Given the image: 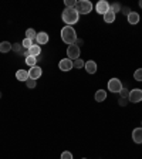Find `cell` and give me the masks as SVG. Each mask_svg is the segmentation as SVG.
<instances>
[{
	"label": "cell",
	"instance_id": "13",
	"mask_svg": "<svg viewBox=\"0 0 142 159\" xmlns=\"http://www.w3.org/2000/svg\"><path fill=\"white\" fill-rule=\"evenodd\" d=\"M132 139L135 143H142V128H135L132 131Z\"/></svg>",
	"mask_w": 142,
	"mask_h": 159
},
{
	"label": "cell",
	"instance_id": "32",
	"mask_svg": "<svg viewBox=\"0 0 142 159\" xmlns=\"http://www.w3.org/2000/svg\"><path fill=\"white\" fill-rule=\"evenodd\" d=\"M74 44H76V46H77V47H80V46H83V44H84L83 39H77V40H76V43H74Z\"/></svg>",
	"mask_w": 142,
	"mask_h": 159
},
{
	"label": "cell",
	"instance_id": "22",
	"mask_svg": "<svg viewBox=\"0 0 142 159\" xmlns=\"http://www.w3.org/2000/svg\"><path fill=\"white\" fill-rule=\"evenodd\" d=\"M121 4L119 3H112V4H109V10L112 11V13H118V11H121Z\"/></svg>",
	"mask_w": 142,
	"mask_h": 159
},
{
	"label": "cell",
	"instance_id": "26",
	"mask_svg": "<svg viewBox=\"0 0 142 159\" xmlns=\"http://www.w3.org/2000/svg\"><path fill=\"white\" fill-rule=\"evenodd\" d=\"M119 95H121V98H128V97H129L128 88H124V87H122V89L119 91Z\"/></svg>",
	"mask_w": 142,
	"mask_h": 159
},
{
	"label": "cell",
	"instance_id": "10",
	"mask_svg": "<svg viewBox=\"0 0 142 159\" xmlns=\"http://www.w3.org/2000/svg\"><path fill=\"white\" fill-rule=\"evenodd\" d=\"M58 68L61 70V71H70L71 68H74L73 61H71L70 58H63V60H60Z\"/></svg>",
	"mask_w": 142,
	"mask_h": 159
},
{
	"label": "cell",
	"instance_id": "28",
	"mask_svg": "<svg viewBox=\"0 0 142 159\" xmlns=\"http://www.w3.org/2000/svg\"><path fill=\"white\" fill-rule=\"evenodd\" d=\"M61 159H73V153L68 152V151H64L61 153Z\"/></svg>",
	"mask_w": 142,
	"mask_h": 159
},
{
	"label": "cell",
	"instance_id": "5",
	"mask_svg": "<svg viewBox=\"0 0 142 159\" xmlns=\"http://www.w3.org/2000/svg\"><path fill=\"white\" fill-rule=\"evenodd\" d=\"M128 99H129V102H134V104L141 102L142 101V89H139V88L131 89V91H129Z\"/></svg>",
	"mask_w": 142,
	"mask_h": 159
},
{
	"label": "cell",
	"instance_id": "12",
	"mask_svg": "<svg viewBox=\"0 0 142 159\" xmlns=\"http://www.w3.org/2000/svg\"><path fill=\"white\" fill-rule=\"evenodd\" d=\"M27 53H29V56L39 57L40 54H41V47H40L39 44H33V46H31L29 50H27Z\"/></svg>",
	"mask_w": 142,
	"mask_h": 159
},
{
	"label": "cell",
	"instance_id": "3",
	"mask_svg": "<svg viewBox=\"0 0 142 159\" xmlns=\"http://www.w3.org/2000/svg\"><path fill=\"white\" fill-rule=\"evenodd\" d=\"M76 10L78 11V14H88L93 10V3L89 0H81L77 2L76 4Z\"/></svg>",
	"mask_w": 142,
	"mask_h": 159
},
{
	"label": "cell",
	"instance_id": "35",
	"mask_svg": "<svg viewBox=\"0 0 142 159\" xmlns=\"http://www.w3.org/2000/svg\"><path fill=\"white\" fill-rule=\"evenodd\" d=\"M83 159H87V158H83Z\"/></svg>",
	"mask_w": 142,
	"mask_h": 159
},
{
	"label": "cell",
	"instance_id": "31",
	"mask_svg": "<svg viewBox=\"0 0 142 159\" xmlns=\"http://www.w3.org/2000/svg\"><path fill=\"white\" fill-rule=\"evenodd\" d=\"M128 101H129L128 98H119L118 102H119V105H121V107H125L126 104H128Z\"/></svg>",
	"mask_w": 142,
	"mask_h": 159
},
{
	"label": "cell",
	"instance_id": "14",
	"mask_svg": "<svg viewBox=\"0 0 142 159\" xmlns=\"http://www.w3.org/2000/svg\"><path fill=\"white\" fill-rule=\"evenodd\" d=\"M16 78L19 80V81H24V83H26L27 80H29V71H26V70H19L16 73Z\"/></svg>",
	"mask_w": 142,
	"mask_h": 159
},
{
	"label": "cell",
	"instance_id": "4",
	"mask_svg": "<svg viewBox=\"0 0 142 159\" xmlns=\"http://www.w3.org/2000/svg\"><path fill=\"white\" fill-rule=\"evenodd\" d=\"M122 89V83H121V80L118 78H111L108 81V91L111 93H118Z\"/></svg>",
	"mask_w": 142,
	"mask_h": 159
},
{
	"label": "cell",
	"instance_id": "7",
	"mask_svg": "<svg viewBox=\"0 0 142 159\" xmlns=\"http://www.w3.org/2000/svg\"><path fill=\"white\" fill-rule=\"evenodd\" d=\"M95 10L98 14H105L107 11H109V3L108 2H105V0H99L98 3L95 4Z\"/></svg>",
	"mask_w": 142,
	"mask_h": 159
},
{
	"label": "cell",
	"instance_id": "33",
	"mask_svg": "<svg viewBox=\"0 0 142 159\" xmlns=\"http://www.w3.org/2000/svg\"><path fill=\"white\" fill-rule=\"evenodd\" d=\"M139 7H141V9H142V0H141V2H139Z\"/></svg>",
	"mask_w": 142,
	"mask_h": 159
},
{
	"label": "cell",
	"instance_id": "19",
	"mask_svg": "<svg viewBox=\"0 0 142 159\" xmlns=\"http://www.w3.org/2000/svg\"><path fill=\"white\" fill-rule=\"evenodd\" d=\"M36 37H37V33L34 31V29H27L26 30V39L31 40V41H36Z\"/></svg>",
	"mask_w": 142,
	"mask_h": 159
},
{
	"label": "cell",
	"instance_id": "8",
	"mask_svg": "<svg viewBox=\"0 0 142 159\" xmlns=\"http://www.w3.org/2000/svg\"><path fill=\"white\" fill-rule=\"evenodd\" d=\"M41 74H43V70H41V67H39V66H34L29 70V78L36 80V81L41 77Z\"/></svg>",
	"mask_w": 142,
	"mask_h": 159
},
{
	"label": "cell",
	"instance_id": "23",
	"mask_svg": "<svg viewBox=\"0 0 142 159\" xmlns=\"http://www.w3.org/2000/svg\"><path fill=\"white\" fill-rule=\"evenodd\" d=\"M73 66H74V68H83V67L85 66V63H84L81 58H78V60H76V61H73Z\"/></svg>",
	"mask_w": 142,
	"mask_h": 159
},
{
	"label": "cell",
	"instance_id": "15",
	"mask_svg": "<svg viewBox=\"0 0 142 159\" xmlns=\"http://www.w3.org/2000/svg\"><path fill=\"white\" fill-rule=\"evenodd\" d=\"M139 14L135 13V11H131V13L128 14V23L129 24H138L139 23Z\"/></svg>",
	"mask_w": 142,
	"mask_h": 159
},
{
	"label": "cell",
	"instance_id": "30",
	"mask_svg": "<svg viewBox=\"0 0 142 159\" xmlns=\"http://www.w3.org/2000/svg\"><path fill=\"white\" fill-rule=\"evenodd\" d=\"M121 13H122L124 16L128 17V14L131 13V9H129V7H121Z\"/></svg>",
	"mask_w": 142,
	"mask_h": 159
},
{
	"label": "cell",
	"instance_id": "24",
	"mask_svg": "<svg viewBox=\"0 0 142 159\" xmlns=\"http://www.w3.org/2000/svg\"><path fill=\"white\" fill-rule=\"evenodd\" d=\"M134 78H135V81H142V68H138L134 73Z\"/></svg>",
	"mask_w": 142,
	"mask_h": 159
},
{
	"label": "cell",
	"instance_id": "25",
	"mask_svg": "<svg viewBox=\"0 0 142 159\" xmlns=\"http://www.w3.org/2000/svg\"><path fill=\"white\" fill-rule=\"evenodd\" d=\"M11 50H13L14 53H21V50H23V47H21V44L14 43L13 46H11Z\"/></svg>",
	"mask_w": 142,
	"mask_h": 159
},
{
	"label": "cell",
	"instance_id": "27",
	"mask_svg": "<svg viewBox=\"0 0 142 159\" xmlns=\"http://www.w3.org/2000/svg\"><path fill=\"white\" fill-rule=\"evenodd\" d=\"M36 84H37V81H36V80H31V78H29L26 81V85L29 87V88H34V87H36Z\"/></svg>",
	"mask_w": 142,
	"mask_h": 159
},
{
	"label": "cell",
	"instance_id": "34",
	"mask_svg": "<svg viewBox=\"0 0 142 159\" xmlns=\"http://www.w3.org/2000/svg\"><path fill=\"white\" fill-rule=\"evenodd\" d=\"M0 98H2V93H0Z\"/></svg>",
	"mask_w": 142,
	"mask_h": 159
},
{
	"label": "cell",
	"instance_id": "6",
	"mask_svg": "<svg viewBox=\"0 0 142 159\" xmlns=\"http://www.w3.org/2000/svg\"><path fill=\"white\" fill-rule=\"evenodd\" d=\"M67 57H68L71 61H76V60L80 58V47H77L76 44L73 46H68L67 48Z\"/></svg>",
	"mask_w": 142,
	"mask_h": 159
},
{
	"label": "cell",
	"instance_id": "21",
	"mask_svg": "<svg viewBox=\"0 0 142 159\" xmlns=\"http://www.w3.org/2000/svg\"><path fill=\"white\" fill-rule=\"evenodd\" d=\"M31 46H33V41L24 37V40H23V41H21V47H23L24 50H29V48H30V47H31Z\"/></svg>",
	"mask_w": 142,
	"mask_h": 159
},
{
	"label": "cell",
	"instance_id": "9",
	"mask_svg": "<svg viewBox=\"0 0 142 159\" xmlns=\"http://www.w3.org/2000/svg\"><path fill=\"white\" fill-rule=\"evenodd\" d=\"M48 43V34L46 31H40L37 33L36 41H33V44H39V46H44V44Z\"/></svg>",
	"mask_w": 142,
	"mask_h": 159
},
{
	"label": "cell",
	"instance_id": "16",
	"mask_svg": "<svg viewBox=\"0 0 142 159\" xmlns=\"http://www.w3.org/2000/svg\"><path fill=\"white\" fill-rule=\"evenodd\" d=\"M107 99V91L105 89H98L95 93V101L97 102H103Z\"/></svg>",
	"mask_w": 142,
	"mask_h": 159
},
{
	"label": "cell",
	"instance_id": "20",
	"mask_svg": "<svg viewBox=\"0 0 142 159\" xmlns=\"http://www.w3.org/2000/svg\"><path fill=\"white\" fill-rule=\"evenodd\" d=\"M26 64L30 67V68H31V67L37 66V58H36V57H33V56L26 57Z\"/></svg>",
	"mask_w": 142,
	"mask_h": 159
},
{
	"label": "cell",
	"instance_id": "18",
	"mask_svg": "<svg viewBox=\"0 0 142 159\" xmlns=\"http://www.w3.org/2000/svg\"><path fill=\"white\" fill-rule=\"evenodd\" d=\"M11 50V44L9 41H2L0 43V53H9Z\"/></svg>",
	"mask_w": 142,
	"mask_h": 159
},
{
	"label": "cell",
	"instance_id": "11",
	"mask_svg": "<svg viewBox=\"0 0 142 159\" xmlns=\"http://www.w3.org/2000/svg\"><path fill=\"white\" fill-rule=\"evenodd\" d=\"M84 68L87 70V73L88 74H95L97 73V63L95 61H93V60H89V61H87L85 63Z\"/></svg>",
	"mask_w": 142,
	"mask_h": 159
},
{
	"label": "cell",
	"instance_id": "1",
	"mask_svg": "<svg viewBox=\"0 0 142 159\" xmlns=\"http://www.w3.org/2000/svg\"><path fill=\"white\" fill-rule=\"evenodd\" d=\"M61 19H63V21L67 26H73V24L78 23L80 14L76 10V7H66L63 10V13H61Z\"/></svg>",
	"mask_w": 142,
	"mask_h": 159
},
{
	"label": "cell",
	"instance_id": "17",
	"mask_svg": "<svg viewBox=\"0 0 142 159\" xmlns=\"http://www.w3.org/2000/svg\"><path fill=\"white\" fill-rule=\"evenodd\" d=\"M103 17H104V21H105V23H108V24H111V23H114V21H115V13H112L111 10H109V11H107Z\"/></svg>",
	"mask_w": 142,
	"mask_h": 159
},
{
	"label": "cell",
	"instance_id": "2",
	"mask_svg": "<svg viewBox=\"0 0 142 159\" xmlns=\"http://www.w3.org/2000/svg\"><path fill=\"white\" fill-rule=\"evenodd\" d=\"M61 39H63V41L66 44H68V46H73V44L76 43L77 33H76V30L73 29V26H64L63 29H61Z\"/></svg>",
	"mask_w": 142,
	"mask_h": 159
},
{
	"label": "cell",
	"instance_id": "29",
	"mask_svg": "<svg viewBox=\"0 0 142 159\" xmlns=\"http://www.w3.org/2000/svg\"><path fill=\"white\" fill-rule=\"evenodd\" d=\"M64 3H66V6H67V7H76L77 2H76V0H66Z\"/></svg>",
	"mask_w": 142,
	"mask_h": 159
}]
</instances>
